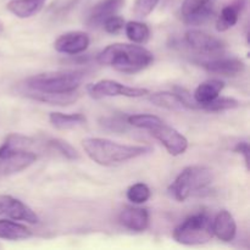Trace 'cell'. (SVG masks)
I'll use <instances>...</instances> for the list:
<instances>
[{
    "mask_svg": "<svg viewBox=\"0 0 250 250\" xmlns=\"http://www.w3.org/2000/svg\"><path fill=\"white\" fill-rule=\"evenodd\" d=\"M125 33L134 44H144L150 38V29L143 22L129 21L125 23Z\"/></svg>",
    "mask_w": 250,
    "mask_h": 250,
    "instance_id": "24",
    "label": "cell"
},
{
    "mask_svg": "<svg viewBox=\"0 0 250 250\" xmlns=\"http://www.w3.org/2000/svg\"><path fill=\"white\" fill-rule=\"evenodd\" d=\"M33 236L31 229L24 225L11 220H0V238L6 241H22Z\"/></svg>",
    "mask_w": 250,
    "mask_h": 250,
    "instance_id": "20",
    "label": "cell"
},
{
    "mask_svg": "<svg viewBox=\"0 0 250 250\" xmlns=\"http://www.w3.org/2000/svg\"><path fill=\"white\" fill-rule=\"evenodd\" d=\"M125 1L126 0H102L95 4L90 10L87 21H85L87 26L89 28H98L99 26H102L103 22L107 17L117 14L121 10V7L125 5Z\"/></svg>",
    "mask_w": 250,
    "mask_h": 250,
    "instance_id": "13",
    "label": "cell"
},
{
    "mask_svg": "<svg viewBox=\"0 0 250 250\" xmlns=\"http://www.w3.org/2000/svg\"><path fill=\"white\" fill-rule=\"evenodd\" d=\"M51 126L56 129H72L83 126L87 122V117L83 114H63V112H51L49 115Z\"/></svg>",
    "mask_w": 250,
    "mask_h": 250,
    "instance_id": "22",
    "label": "cell"
},
{
    "mask_svg": "<svg viewBox=\"0 0 250 250\" xmlns=\"http://www.w3.org/2000/svg\"><path fill=\"white\" fill-rule=\"evenodd\" d=\"M185 41L198 53L215 54L222 51L226 46L224 41L199 29H189L186 32Z\"/></svg>",
    "mask_w": 250,
    "mask_h": 250,
    "instance_id": "10",
    "label": "cell"
},
{
    "mask_svg": "<svg viewBox=\"0 0 250 250\" xmlns=\"http://www.w3.org/2000/svg\"><path fill=\"white\" fill-rule=\"evenodd\" d=\"M46 0H11L6 4V9L19 19L33 17L43 9Z\"/></svg>",
    "mask_w": 250,
    "mask_h": 250,
    "instance_id": "19",
    "label": "cell"
},
{
    "mask_svg": "<svg viewBox=\"0 0 250 250\" xmlns=\"http://www.w3.org/2000/svg\"><path fill=\"white\" fill-rule=\"evenodd\" d=\"M202 66L210 73L224 77H237L246 70V63L237 58H221L202 62Z\"/></svg>",
    "mask_w": 250,
    "mask_h": 250,
    "instance_id": "12",
    "label": "cell"
},
{
    "mask_svg": "<svg viewBox=\"0 0 250 250\" xmlns=\"http://www.w3.org/2000/svg\"><path fill=\"white\" fill-rule=\"evenodd\" d=\"M212 15H214V10H212L211 5H210L209 2V4L200 7L199 10L194 11L193 14L183 17V21H185V23H187L188 26H200V24L207 23L209 20H211Z\"/></svg>",
    "mask_w": 250,
    "mask_h": 250,
    "instance_id": "27",
    "label": "cell"
},
{
    "mask_svg": "<svg viewBox=\"0 0 250 250\" xmlns=\"http://www.w3.org/2000/svg\"><path fill=\"white\" fill-rule=\"evenodd\" d=\"M234 151L244 156L246 166H247V168L249 170V144H248V142H246V141L238 142V143L236 144V146H234Z\"/></svg>",
    "mask_w": 250,
    "mask_h": 250,
    "instance_id": "34",
    "label": "cell"
},
{
    "mask_svg": "<svg viewBox=\"0 0 250 250\" xmlns=\"http://www.w3.org/2000/svg\"><path fill=\"white\" fill-rule=\"evenodd\" d=\"M212 237V220L204 211L188 216L173 231V239L183 246H202Z\"/></svg>",
    "mask_w": 250,
    "mask_h": 250,
    "instance_id": "6",
    "label": "cell"
},
{
    "mask_svg": "<svg viewBox=\"0 0 250 250\" xmlns=\"http://www.w3.org/2000/svg\"><path fill=\"white\" fill-rule=\"evenodd\" d=\"M34 146V139L19 133H11L5 138L0 146V159L19 150H31Z\"/></svg>",
    "mask_w": 250,
    "mask_h": 250,
    "instance_id": "21",
    "label": "cell"
},
{
    "mask_svg": "<svg viewBox=\"0 0 250 250\" xmlns=\"http://www.w3.org/2000/svg\"><path fill=\"white\" fill-rule=\"evenodd\" d=\"M88 94L94 99H102V98L109 97H125V98H142L148 95L149 90L146 88L128 87L117 81L112 80H102L98 82L88 84Z\"/></svg>",
    "mask_w": 250,
    "mask_h": 250,
    "instance_id": "7",
    "label": "cell"
},
{
    "mask_svg": "<svg viewBox=\"0 0 250 250\" xmlns=\"http://www.w3.org/2000/svg\"><path fill=\"white\" fill-rule=\"evenodd\" d=\"M37 154L32 150H19L0 159V176L19 173L33 165L37 161Z\"/></svg>",
    "mask_w": 250,
    "mask_h": 250,
    "instance_id": "11",
    "label": "cell"
},
{
    "mask_svg": "<svg viewBox=\"0 0 250 250\" xmlns=\"http://www.w3.org/2000/svg\"><path fill=\"white\" fill-rule=\"evenodd\" d=\"M125 20L122 19L119 15H112V16L107 17L104 22H103V28L105 32L110 34H117L119 32H121L125 27Z\"/></svg>",
    "mask_w": 250,
    "mask_h": 250,
    "instance_id": "31",
    "label": "cell"
},
{
    "mask_svg": "<svg viewBox=\"0 0 250 250\" xmlns=\"http://www.w3.org/2000/svg\"><path fill=\"white\" fill-rule=\"evenodd\" d=\"M247 4V0H236L232 4L226 5L221 10V14L217 17L216 21V29L219 32H226L238 22L239 14L244 9Z\"/></svg>",
    "mask_w": 250,
    "mask_h": 250,
    "instance_id": "18",
    "label": "cell"
},
{
    "mask_svg": "<svg viewBox=\"0 0 250 250\" xmlns=\"http://www.w3.org/2000/svg\"><path fill=\"white\" fill-rule=\"evenodd\" d=\"M127 122L129 126L148 131L172 156L182 155L188 149L187 138L176 128L168 126L159 116L150 114L127 115Z\"/></svg>",
    "mask_w": 250,
    "mask_h": 250,
    "instance_id": "3",
    "label": "cell"
},
{
    "mask_svg": "<svg viewBox=\"0 0 250 250\" xmlns=\"http://www.w3.org/2000/svg\"><path fill=\"white\" fill-rule=\"evenodd\" d=\"M97 61L100 65L111 67L119 72L133 75L149 67L153 63L154 55L142 45L114 43L98 54Z\"/></svg>",
    "mask_w": 250,
    "mask_h": 250,
    "instance_id": "1",
    "label": "cell"
},
{
    "mask_svg": "<svg viewBox=\"0 0 250 250\" xmlns=\"http://www.w3.org/2000/svg\"><path fill=\"white\" fill-rule=\"evenodd\" d=\"M238 106H239V102L238 100L233 99V98L217 97L216 99H214L212 102L200 106V110H205V111H211V112H220V111H225V110L236 109V107Z\"/></svg>",
    "mask_w": 250,
    "mask_h": 250,
    "instance_id": "28",
    "label": "cell"
},
{
    "mask_svg": "<svg viewBox=\"0 0 250 250\" xmlns=\"http://www.w3.org/2000/svg\"><path fill=\"white\" fill-rule=\"evenodd\" d=\"M2 29H4V24H2V22L0 21V32H2Z\"/></svg>",
    "mask_w": 250,
    "mask_h": 250,
    "instance_id": "35",
    "label": "cell"
},
{
    "mask_svg": "<svg viewBox=\"0 0 250 250\" xmlns=\"http://www.w3.org/2000/svg\"><path fill=\"white\" fill-rule=\"evenodd\" d=\"M0 215L14 221H24L32 225L39 222L38 215L28 205L9 194H0Z\"/></svg>",
    "mask_w": 250,
    "mask_h": 250,
    "instance_id": "8",
    "label": "cell"
},
{
    "mask_svg": "<svg viewBox=\"0 0 250 250\" xmlns=\"http://www.w3.org/2000/svg\"><path fill=\"white\" fill-rule=\"evenodd\" d=\"M82 146L90 160L100 166H114L150 153L146 146H128L106 138H84Z\"/></svg>",
    "mask_w": 250,
    "mask_h": 250,
    "instance_id": "2",
    "label": "cell"
},
{
    "mask_svg": "<svg viewBox=\"0 0 250 250\" xmlns=\"http://www.w3.org/2000/svg\"><path fill=\"white\" fill-rule=\"evenodd\" d=\"M148 95V100L155 106L167 110H175V111L176 110L185 109L181 100L178 99V97L173 92H158L153 93V94L149 93Z\"/></svg>",
    "mask_w": 250,
    "mask_h": 250,
    "instance_id": "23",
    "label": "cell"
},
{
    "mask_svg": "<svg viewBox=\"0 0 250 250\" xmlns=\"http://www.w3.org/2000/svg\"><path fill=\"white\" fill-rule=\"evenodd\" d=\"M160 0H136L133 5V12L138 17H146L158 6Z\"/></svg>",
    "mask_w": 250,
    "mask_h": 250,
    "instance_id": "30",
    "label": "cell"
},
{
    "mask_svg": "<svg viewBox=\"0 0 250 250\" xmlns=\"http://www.w3.org/2000/svg\"><path fill=\"white\" fill-rule=\"evenodd\" d=\"M209 2L210 0H185L182 6H181V14H182V17L193 14V12L199 10L200 7L205 6V5L209 4Z\"/></svg>",
    "mask_w": 250,
    "mask_h": 250,
    "instance_id": "33",
    "label": "cell"
},
{
    "mask_svg": "<svg viewBox=\"0 0 250 250\" xmlns=\"http://www.w3.org/2000/svg\"><path fill=\"white\" fill-rule=\"evenodd\" d=\"M84 72L83 71H56L31 76L24 81L29 90L42 93H70L81 87Z\"/></svg>",
    "mask_w": 250,
    "mask_h": 250,
    "instance_id": "4",
    "label": "cell"
},
{
    "mask_svg": "<svg viewBox=\"0 0 250 250\" xmlns=\"http://www.w3.org/2000/svg\"><path fill=\"white\" fill-rule=\"evenodd\" d=\"M173 93H175V94L178 97V99L181 100V103H182L185 109L198 110L197 103L194 102L192 94H190L186 88L180 87V85H175V87H173Z\"/></svg>",
    "mask_w": 250,
    "mask_h": 250,
    "instance_id": "32",
    "label": "cell"
},
{
    "mask_svg": "<svg viewBox=\"0 0 250 250\" xmlns=\"http://www.w3.org/2000/svg\"><path fill=\"white\" fill-rule=\"evenodd\" d=\"M212 171L207 166H187L180 172L168 187V194L177 202L183 203L193 194L204 192L212 183Z\"/></svg>",
    "mask_w": 250,
    "mask_h": 250,
    "instance_id": "5",
    "label": "cell"
},
{
    "mask_svg": "<svg viewBox=\"0 0 250 250\" xmlns=\"http://www.w3.org/2000/svg\"><path fill=\"white\" fill-rule=\"evenodd\" d=\"M48 146L50 148L55 149L58 153H60L63 158H66L67 160H78L80 159V154L78 151L71 146L70 143H67L66 141L60 138H51L48 141Z\"/></svg>",
    "mask_w": 250,
    "mask_h": 250,
    "instance_id": "29",
    "label": "cell"
},
{
    "mask_svg": "<svg viewBox=\"0 0 250 250\" xmlns=\"http://www.w3.org/2000/svg\"><path fill=\"white\" fill-rule=\"evenodd\" d=\"M225 88V83L220 80H209L205 82L200 83L194 90L193 99L197 103L198 110H200V106L208 104L216 99Z\"/></svg>",
    "mask_w": 250,
    "mask_h": 250,
    "instance_id": "16",
    "label": "cell"
},
{
    "mask_svg": "<svg viewBox=\"0 0 250 250\" xmlns=\"http://www.w3.org/2000/svg\"><path fill=\"white\" fill-rule=\"evenodd\" d=\"M127 199L133 204H144L150 199V188L146 183H134L127 189Z\"/></svg>",
    "mask_w": 250,
    "mask_h": 250,
    "instance_id": "26",
    "label": "cell"
},
{
    "mask_svg": "<svg viewBox=\"0 0 250 250\" xmlns=\"http://www.w3.org/2000/svg\"><path fill=\"white\" fill-rule=\"evenodd\" d=\"M90 44L89 36L82 31H71L61 34L54 42V49L66 55H78L84 53Z\"/></svg>",
    "mask_w": 250,
    "mask_h": 250,
    "instance_id": "9",
    "label": "cell"
},
{
    "mask_svg": "<svg viewBox=\"0 0 250 250\" xmlns=\"http://www.w3.org/2000/svg\"><path fill=\"white\" fill-rule=\"evenodd\" d=\"M119 221L129 231L144 232L149 227V212L143 208L127 207L120 212Z\"/></svg>",
    "mask_w": 250,
    "mask_h": 250,
    "instance_id": "14",
    "label": "cell"
},
{
    "mask_svg": "<svg viewBox=\"0 0 250 250\" xmlns=\"http://www.w3.org/2000/svg\"><path fill=\"white\" fill-rule=\"evenodd\" d=\"M212 233L222 242H232L237 233L233 216L227 210H221L212 221Z\"/></svg>",
    "mask_w": 250,
    "mask_h": 250,
    "instance_id": "15",
    "label": "cell"
},
{
    "mask_svg": "<svg viewBox=\"0 0 250 250\" xmlns=\"http://www.w3.org/2000/svg\"><path fill=\"white\" fill-rule=\"evenodd\" d=\"M100 126L104 129L115 133H122L126 132L128 128V122H127V115H114V116H105L99 120Z\"/></svg>",
    "mask_w": 250,
    "mask_h": 250,
    "instance_id": "25",
    "label": "cell"
},
{
    "mask_svg": "<svg viewBox=\"0 0 250 250\" xmlns=\"http://www.w3.org/2000/svg\"><path fill=\"white\" fill-rule=\"evenodd\" d=\"M26 97L49 105L66 106V105H71L77 102L80 94H78L77 90L70 93H42L29 90V92L26 93Z\"/></svg>",
    "mask_w": 250,
    "mask_h": 250,
    "instance_id": "17",
    "label": "cell"
}]
</instances>
